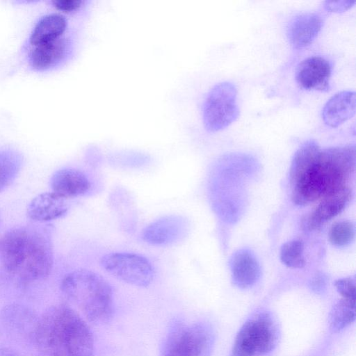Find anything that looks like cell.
Here are the masks:
<instances>
[{"instance_id": "cell-13", "label": "cell", "mask_w": 356, "mask_h": 356, "mask_svg": "<svg viewBox=\"0 0 356 356\" xmlns=\"http://www.w3.org/2000/svg\"><path fill=\"white\" fill-rule=\"evenodd\" d=\"M323 24L322 17L316 13H303L295 16L287 28L289 42L296 49L306 47L316 38Z\"/></svg>"}, {"instance_id": "cell-23", "label": "cell", "mask_w": 356, "mask_h": 356, "mask_svg": "<svg viewBox=\"0 0 356 356\" xmlns=\"http://www.w3.org/2000/svg\"><path fill=\"white\" fill-rule=\"evenodd\" d=\"M355 236V227L347 220L334 223L329 232V240L334 245L345 246L349 244Z\"/></svg>"}, {"instance_id": "cell-26", "label": "cell", "mask_w": 356, "mask_h": 356, "mask_svg": "<svg viewBox=\"0 0 356 356\" xmlns=\"http://www.w3.org/2000/svg\"><path fill=\"white\" fill-rule=\"evenodd\" d=\"M355 2L351 1H326L324 2L325 8L332 12H343L350 8Z\"/></svg>"}, {"instance_id": "cell-21", "label": "cell", "mask_w": 356, "mask_h": 356, "mask_svg": "<svg viewBox=\"0 0 356 356\" xmlns=\"http://www.w3.org/2000/svg\"><path fill=\"white\" fill-rule=\"evenodd\" d=\"M22 165V157L15 150H0V192L4 191L15 179Z\"/></svg>"}, {"instance_id": "cell-12", "label": "cell", "mask_w": 356, "mask_h": 356, "mask_svg": "<svg viewBox=\"0 0 356 356\" xmlns=\"http://www.w3.org/2000/svg\"><path fill=\"white\" fill-rule=\"evenodd\" d=\"M71 50L70 40L63 36L49 42L33 47L29 52V62L36 71L51 70L61 64Z\"/></svg>"}, {"instance_id": "cell-22", "label": "cell", "mask_w": 356, "mask_h": 356, "mask_svg": "<svg viewBox=\"0 0 356 356\" xmlns=\"http://www.w3.org/2000/svg\"><path fill=\"white\" fill-rule=\"evenodd\" d=\"M303 252V243L300 240H292L282 246L280 259L289 268H302L305 265Z\"/></svg>"}, {"instance_id": "cell-2", "label": "cell", "mask_w": 356, "mask_h": 356, "mask_svg": "<svg viewBox=\"0 0 356 356\" xmlns=\"http://www.w3.org/2000/svg\"><path fill=\"white\" fill-rule=\"evenodd\" d=\"M0 259L7 272L24 282L44 279L54 264L50 238L33 227L13 228L0 238Z\"/></svg>"}, {"instance_id": "cell-25", "label": "cell", "mask_w": 356, "mask_h": 356, "mask_svg": "<svg viewBox=\"0 0 356 356\" xmlns=\"http://www.w3.org/2000/svg\"><path fill=\"white\" fill-rule=\"evenodd\" d=\"M85 3L82 0H58L53 1L51 3L58 10L71 13L80 8Z\"/></svg>"}, {"instance_id": "cell-11", "label": "cell", "mask_w": 356, "mask_h": 356, "mask_svg": "<svg viewBox=\"0 0 356 356\" xmlns=\"http://www.w3.org/2000/svg\"><path fill=\"white\" fill-rule=\"evenodd\" d=\"M1 324L13 334L22 338L33 339L39 317L30 307L13 303L0 312Z\"/></svg>"}, {"instance_id": "cell-17", "label": "cell", "mask_w": 356, "mask_h": 356, "mask_svg": "<svg viewBox=\"0 0 356 356\" xmlns=\"http://www.w3.org/2000/svg\"><path fill=\"white\" fill-rule=\"evenodd\" d=\"M67 209L65 199L49 192L41 193L31 200L27 208V214L35 221L47 222L62 217Z\"/></svg>"}, {"instance_id": "cell-5", "label": "cell", "mask_w": 356, "mask_h": 356, "mask_svg": "<svg viewBox=\"0 0 356 356\" xmlns=\"http://www.w3.org/2000/svg\"><path fill=\"white\" fill-rule=\"evenodd\" d=\"M280 335L273 314L266 310L256 312L237 332L229 356H266L276 348Z\"/></svg>"}, {"instance_id": "cell-14", "label": "cell", "mask_w": 356, "mask_h": 356, "mask_svg": "<svg viewBox=\"0 0 356 356\" xmlns=\"http://www.w3.org/2000/svg\"><path fill=\"white\" fill-rule=\"evenodd\" d=\"M352 197L351 189L344 187L326 195L316 209L309 215L306 225L314 229L340 213Z\"/></svg>"}, {"instance_id": "cell-8", "label": "cell", "mask_w": 356, "mask_h": 356, "mask_svg": "<svg viewBox=\"0 0 356 356\" xmlns=\"http://www.w3.org/2000/svg\"><path fill=\"white\" fill-rule=\"evenodd\" d=\"M100 264L113 277L135 286H148L155 275L152 263L138 254L111 252L104 255Z\"/></svg>"}, {"instance_id": "cell-9", "label": "cell", "mask_w": 356, "mask_h": 356, "mask_svg": "<svg viewBox=\"0 0 356 356\" xmlns=\"http://www.w3.org/2000/svg\"><path fill=\"white\" fill-rule=\"evenodd\" d=\"M331 73L330 63L323 57L314 56L305 58L298 65L296 79L305 90L326 91L329 89Z\"/></svg>"}, {"instance_id": "cell-19", "label": "cell", "mask_w": 356, "mask_h": 356, "mask_svg": "<svg viewBox=\"0 0 356 356\" xmlns=\"http://www.w3.org/2000/svg\"><path fill=\"white\" fill-rule=\"evenodd\" d=\"M65 17L58 13H51L42 17L34 26L30 38L31 46L43 44L63 36L67 29Z\"/></svg>"}, {"instance_id": "cell-15", "label": "cell", "mask_w": 356, "mask_h": 356, "mask_svg": "<svg viewBox=\"0 0 356 356\" xmlns=\"http://www.w3.org/2000/svg\"><path fill=\"white\" fill-rule=\"evenodd\" d=\"M52 192L64 199L86 194L91 184L82 171L74 168H63L54 173L51 178Z\"/></svg>"}, {"instance_id": "cell-4", "label": "cell", "mask_w": 356, "mask_h": 356, "mask_svg": "<svg viewBox=\"0 0 356 356\" xmlns=\"http://www.w3.org/2000/svg\"><path fill=\"white\" fill-rule=\"evenodd\" d=\"M60 290L89 322L103 325L112 320L113 289L101 275L87 269L75 270L63 278Z\"/></svg>"}, {"instance_id": "cell-20", "label": "cell", "mask_w": 356, "mask_h": 356, "mask_svg": "<svg viewBox=\"0 0 356 356\" xmlns=\"http://www.w3.org/2000/svg\"><path fill=\"white\" fill-rule=\"evenodd\" d=\"M355 319V300L341 298L332 307L329 314L330 330L337 333L352 324Z\"/></svg>"}, {"instance_id": "cell-10", "label": "cell", "mask_w": 356, "mask_h": 356, "mask_svg": "<svg viewBox=\"0 0 356 356\" xmlns=\"http://www.w3.org/2000/svg\"><path fill=\"white\" fill-rule=\"evenodd\" d=\"M186 222L179 216H167L149 224L143 231L142 238L152 245H166L184 236Z\"/></svg>"}, {"instance_id": "cell-7", "label": "cell", "mask_w": 356, "mask_h": 356, "mask_svg": "<svg viewBox=\"0 0 356 356\" xmlns=\"http://www.w3.org/2000/svg\"><path fill=\"white\" fill-rule=\"evenodd\" d=\"M236 97V88L230 82L219 83L210 90L202 106L203 123L207 131H220L238 118Z\"/></svg>"}, {"instance_id": "cell-1", "label": "cell", "mask_w": 356, "mask_h": 356, "mask_svg": "<svg viewBox=\"0 0 356 356\" xmlns=\"http://www.w3.org/2000/svg\"><path fill=\"white\" fill-rule=\"evenodd\" d=\"M33 339L45 356H95L90 327L67 305L51 306L39 317Z\"/></svg>"}, {"instance_id": "cell-3", "label": "cell", "mask_w": 356, "mask_h": 356, "mask_svg": "<svg viewBox=\"0 0 356 356\" xmlns=\"http://www.w3.org/2000/svg\"><path fill=\"white\" fill-rule=\"evenodd\" d=\"M355 168L354 145L321 148L298 179V186L309 198L317 200L348 186Z\"/></svg>"}, {"instance_id": "cell-18", "label": "cell", "mask_w": 356, "mask_h": 356, "mask_svg": "<svg viewBox=\"0 0 356 356\" xmlns=\"http://www.w3.org/2000/svg\"><path fill=\"white\" fill-rule=\"evenodd\" d=\"M231 270L234 284L241 289H247L254 285L260 273L257 259L246 250H240L234 254Z\"/></svg>"}, {"instance_id": "cell-16", "label": "cell", "mask_w": 356, "mask_h": 356, "mask_svg": "<svg viewBox=\"0 0 356 356\" xmlns=\"http://www.w3.org/2000/svg\"><path fill=\"white\" fill-rule=\"evenodd\" d=\"M355 113V92L343 90L337 92L325 103L322 111V118L325 124L337 127Z\"/></svg>"}, {"instance_id": "cell-24", "label": "cell", "mask_w": 356, "mask_h": 356, "mask_svg": "<svg viewBox=\"0 0 356 356\" xmlns=\"http://www.w3.org/2000/svg\"><path fill=\"white\" fill-rule=\"evenodd\" d=\"M334 286L342 298L355 300V282L351 277L336 280Z\"/></svg>"}, {"instance_id": "cell-27", "label": "cell", "mask_w": 356, "mask_h": 356, "mask_svg": "<svg viewBox=\"0 0 356 356\" xmlns=\"http://www.w3.org/2000/svg\"><path fill=\"white\" fill-rule=\"evenodd\" d=\"M0 356H20L15 350L8 348H0Z\"/></svg>"}, {"instance_id": "cell-6", "label": "cell", "mask_w": 356, "mask_h": 356, "mask_svg": "<svg viewBox=\"0 0 356 356\" xmlns=\"http://www.w3.org/2000/svg\"><path fill=\"white\" fill-rule=\"evenodd\" d=\"M213 343V332L207 323L177 320L169 328L161 356H209Z\"/></svg>"}]
</instances>
